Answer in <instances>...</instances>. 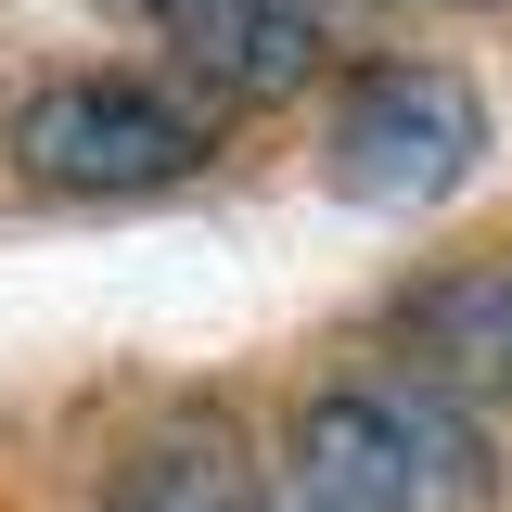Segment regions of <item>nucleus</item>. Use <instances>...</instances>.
<instances>
[{
	"instance_id": "nucleus-1",
	"label": "nucleus",
	"mask_w": 512,
	"mask_h": 512,
	"mask_svg": "<svg viewBox=\"0 0 512 512\" xmlns=\"http://www.w3.org/2000/svg\"><path fill=\"white\" fill-rule=\"evenodd\" d=\"M295 487H320V500H346V512H487L500 461H487V436H474L461 397L384 372V384L308 397V423H295Z\"/></svg>"
},
{
	"instance_id": "nucleus-2",
	"label": "nucleus",
	"mask_w": 512,
	"mask_h": 512,
	"mask_svg": "<svg viewBox=\"0 0 512 512\" xmlns=\"http://www.w3.org/2000/svg\"><path fill=\"white\" fill-rule=\"evenodd\" d=\"M13 167L39 192H90V205H128V192H167L205 167V116L141 90V77H52L26 116H13Z\"/></svg>"
},
{
	"instance_id": "nucleus-3",
	"label": "nucleus",
	"mask_w": 512,
	"mask_h": 512,
	"mask_svg": "<svg viewBox=\"0 0 512 512\" xmlns=\"http://www.w3.org/2000/svg\"><path fill=\"white\" fill-rule=\"evenodd\" d=\"M487 167V103L448 64H372L333 103V192L346 205H448Z\"/></svg>"
},
{
	"instance_id": "nucleus-4",
	"label": "nucleus",
	"mask_w": 512,
	"mask_h": 512,
	"mask_svg": "<svg viewBox=\"0 0 512 512\" xmlns=\"http://www.w3.org/2000/svg\"><path fill=\"white\" fill-rule=\"evenodd\" d=\"M167 26V52L218 90V103H295L320 77V0H141Z\"/></svg>"
},
{
	"instance_id": "nucleus-5",
	"label": "nucleus",
	"mask_w": 512,
	"mask_h": 512,
	"mask_svg": "<svg viewBox=\"0 0 512 512\" xmlns=\"http://www.w3.org/2000/svg\"><path fill=\"white\" fill-rule=\"evenodd\" d=\"M397 372L436 397H512V256L448 269L397 308Z\"/></svg>"
},
{
	"instance_id": "nucleus-6",
	"label": "nucleus",
	"mask_w": 512,
	"mask_h": 512,
	"mask_svg": "<svg viewBox=\"0 0 512 512\" xmlns=\"http://www.w3.org/2000/svg\"><path fill=\"white\" fill-rule=\"evenodd\" d=\"M103 512H256L231 423H180V436H154L116 487H103Z\"/></svg>"
},
{
	"instance_id": "nucleus-7",
	"label": "nucleus",
	"mask_w": 512,
	"mask_h": 512,
	"mask_svg": "<svg viewBox=\"0 0 512 512\" xmlns=\"http://www.w3.org/2000/svg\"><path fill=\"white\" fill-rule=\"evenodd\" d=\"M269 512H346V500H320V487H282V500H269Z\"/></svg>"
},
{
	"instance_id": "nucleus-8",
	"label": "nucleus",
	"mask_w": 512,
	"mask_h": 512,
	"mask_svg": "<svg viewBox=\"0 0 512 512\" xmlns=\"http://www.w3.org/2000/svg\"><path fill=\"white\" fill-rule=\"evenodd\" d=\"M410 13H487V0H410Z\"/></svg>"
}]
</instances>
